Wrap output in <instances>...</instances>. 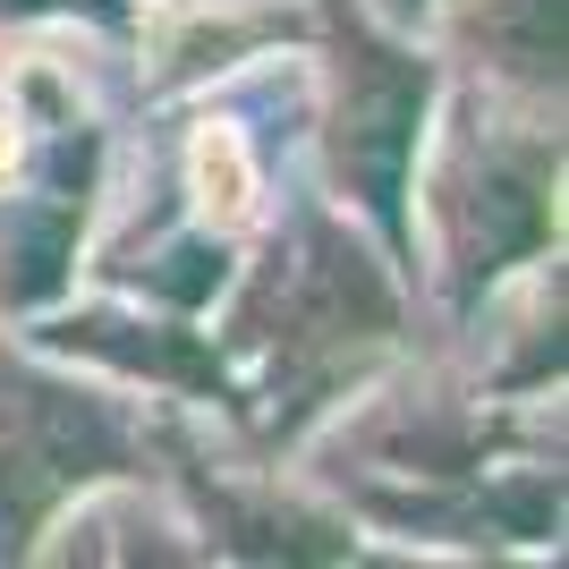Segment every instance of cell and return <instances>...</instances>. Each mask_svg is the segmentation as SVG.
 <instances>
[{
    "label": "cell",
    "instance_id": "obj_1",
    "mask_svg": "<svg viewBox=\"0 0 569 569\" xmlns=\"http://www.w3.org/2000/svg\"><path fill=\"white\" fill-rule=\"evenodd\" d=\"M391 332H400V289H391L382 256L357 230H340L323 204H298L256 256V272L238 281L221 349L272 366V382H263L272 417H256V426L263 442H289L315 408L349 391L357 366Z\"/></svg>",
    "mask_w": 569,
    "mask_h": 569
},
{
    "label": "cell",
    "instance_id": "obj_2",
    "mask_svg": "<svg viewBox=\"0 0 569 569\" xmlns=\"http://www.w3.org/2000/svg\"><path fill=\"white\" fill-rule=\"evenodd\" d=\"M323 51H332V111H323V170L357 204L391 263L417 256V153L433 128V60L382 26L366 0H323Z\"/></svg>",
    "mask_w": 569,
    "mask_h": 569
},
{
    "label": "cell",
    "instance_id": "obj_3",
    "mask_svg": "<svg viewBox=\"0 0 569 569\" xmlns=\"http://www.w3.org/2000/svg\"><path fill=\"white\" fill-rule=\"evenodd\" d=\"M137 468H144V442L119 417V400L86 391L77 375L0 357V561L34 552V536L77 493Z\"/></svg>",
    "mask_w": 569,
    "mask_h": 569
},
{
    "label": "cell",
    "instance_id": "obj_4",
    "mask_svg": "<svg viewBox=\"0 0 569 569\" xmlns=\"http://www.w3.org/2000/svg\"><path fill=\"white\" fill-rule=\"evenodd\" d=\"M552 188H561V128L536 119H476L433 170V230L451 307H476L510 263H545Z\"/></svg>",
    "mask_w": 569,
    "mask_h": 569
},
{
    "label": "cell",
    "instance_id": "obj_5",
    "mask_svg": "<svg viewBox=\"0 0 569 569\" xmlns=\"http://www.w3.org/2000/svg\"><path fill=\"white\" fill-rule=\"evenodd\" d=\"M34 349L51 357H94L111 375H137V382H162L179 400H221L238 408V382H230V357H221L213 332H196L188 315H111V307H86V315H51Z\"/></svg>",
    "mask_w": 569,
    "mask_h": 569
},
{
    "label": "cell",
    "instance_id": "obj_6",
    "mask_svg": "<svg viewBox=\"0 0 569 569\" xmlns=\"http://www.w3.org/2000/svg\"><path fill=\"white\" fill-rule=\"evenodd\" d=\"M86 188H94V137H60L43 162V188L0 204V307H51L69 289L77 263V221H86Z\"/></svg>",
    "mask_w": 569,
    "mask_h": 569
},
{
    "label": "cell",
    "instance_id": "obj_7",
    "mask_svg": "<svg viewBox=\"0 0 569 569\" xmlns=\"http://www.w3.org/2000/svg\"><path fill=\"white\" fill-rule=\"evenodd\" d=\"M196 501V527H204V552H230V561H289V569H315V561H349L357 552V527L315 510V501H281V493H256V485H221L204 468H179Z\"/></svg>",
    "mask_w": 569,
    "mask_h": 569
},
{
    "label": "cell",
    "instance_id": "obj_8",
    "mask_svg": "<svg viewBox=\"0 0 569 569\" xmlns=\"http://www.w3.org/2000/svg\"><path fill=\"white\" fill-rule=\"evenodd\" d=\"M459 51L527 102L561 94V0H468L451 18Z\"/></svg>",
    "mask_w": 569,
    "mask_h": 569
},
{
    "label": "cell",
    "instance_id": "obj_9",
    "mask_svg": "<svg viewBox=\"0 0 569 569\" xmlns=\"http://www.w3.org/2000/svg\"><path fill=\"white\" fill-rule=\"evenodd\" d=\"M111 281L144 289V298L170 307V315H196L230 289V247H221L213 230H188V238H162L144 263H111Z\"/></svg>",
    "mask_w": 569,
    "mask_h": 569
},
{
    "label": "cell",
    "instance_id": "obj_10",
    "mask_svg": "<svg viewBox=\"0 0 569 569\" xmlns=\"http://www.w3.org/2000/svg\"><path fill=\"white\" fill-rule=\"evenodd\" d=\"M0 18H94V26H128V0H0Z\"/></svg>",
    "mask_w": 569,
    "mask_h": 569
},
{
    "label": "cell",
    "instance_id": "obj_11",
    "mask_svg": "<svg viewBox=\"0 0 569 569\" xmlns=\"http://www.w3.org/2000/svg\"><path fill=\"white\" fill-rule=\"evenodd\" d=\"M375 9H382V26H426L442 0H375Z\"/></svg>",
    "mask_w": 569,
    "mask_h": 569
}]
</instances>
